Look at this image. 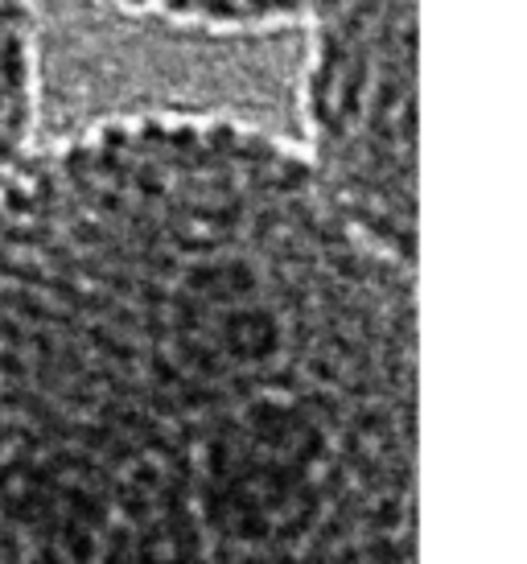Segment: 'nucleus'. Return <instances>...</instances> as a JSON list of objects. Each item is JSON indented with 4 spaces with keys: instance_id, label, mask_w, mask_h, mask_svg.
Wrapping results in <instances>:
<instances>
[{
    "instance_id": "1",
    "label": "nucleus",
    "mask_w": 527,
    "mask_h": 564,
    "mask_svg": "<svg viewBox=\"0 0 527 564\" xmlns=\"http://www.w3.org/2000/svg\"><path fill=\"white\" fill-rule=\"evenodd\" d=\"M417 264L301 144L116 111L0 173V564H417Z\"/></svg>"
},
{
    "instance_id": "4",
    "label": "nucleus",
    "mask_w": 527,
    "mask_h": 564,
    "mask_svg": "<svg viewBox=\"0 0 527 564\" xmlns=\"http://www.w3.org/2000/svg\"><path fill=\"white\" fill-rule=\"evenodd\" d=\"M116 9L178 30L202 33H264L305 21L318 0H108Z\"/></svg>"
},
{
    "instance_id": "3",
    "label": "nucleus",
    "mask_w": 527,
    "mask_h": 564,
    "mask_svg": "<svg viewBox=\"0 0 527 564\" xmlns=\"http://www.w3.org/2000/svg\"><path fill=\"white\" fill-rule=\"evenodd\" d=\"M37 0H0V173L37 128Z\"/></svg>"
},
{
    "instance_id": "2",
    "label": "nucleus",
    "mask_w": 527,
    "mask_h": 564,
    "mask_svg": "<svg viewBox=\"0 0 527 564\" xmlns=\"http://www.w3.org/2000/svg\"><path fill=\"white\" fill-rule=\"evenodd\" d=\"M420 0H318L301 79L313 173L400 260L417 264Z\"/></svg>"
}]
</instances>
